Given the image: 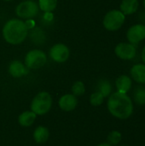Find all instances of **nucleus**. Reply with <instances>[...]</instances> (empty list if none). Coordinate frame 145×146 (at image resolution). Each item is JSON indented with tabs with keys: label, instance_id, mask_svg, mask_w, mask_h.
<instances>
[{
	"label": "nucleus",
	"instance_id": "obj_1",
	"mask_svg": "<svg viewBox=\"0 0 145 146\" xmlns=\"http://www.w3.org/2000/svg\"><path fill=\"white\" fill-rule=\"evenodd\" d=\"M108 110L115 118L126 120L129 118L133 112V103L126 93L115 92L110 94L108 103Z\"/></svg>",
	"mask_w": 145,
	"mask_h": 146
},
{
	"label": "nucleus",
	"instance_id": "obj_2",
	"mask_svg": "<svg viewBox=\"0 0 145 146\" xmlns=\"http://www.w3.org/2000/svg\"><path fill=\"white\" fill-rule=\"evenodd\" d=\"M28 33L26 23L20 19L9 20L3 27V37L10 44H19L22 43Z\"/></svg>",
	"mask_w": 145,
	"mask_h": 146
},
{
	"label": "nucleus",
	"instance_id": "obj_3",
	"mask_svg": "<svg viewBox=\"0 0 145 146\" xmlns=\"http://www.w3.org/2000/svg\"><path fill=\"white\" fill-rule=\"evenodd\" d=\"M52 104L51 95L47 92H40L32 98L30 108L36 115H44L50 112Z\"/></svg>",
	"mask_w": 145,
	"mask_h": 146
},
{
	"label": "nucleus",
	"instance_id": "obj_4",
	"mask_svg": "<svg viewBox=\"0 0 145 146\" xmlns=\"http://www.w3.org/2000/svg\"><path fill=\"white\" fill-rule=\"evenodd\" d=\"M125 15L117 9L108 12L103 18V26L109 31H116L120 29L125 22Z\"/></svg>",
	"mask_w": 145,
	"mask_h": 146
},
{
	"label": "nucleus",
	"instance_id": "obj_5",
	"mask_svg": "<svg viewBox=\"0 0 145 146\" xmlns=\"http://www.w3.org/2000/svg\"><path fill=\"white\" fill-rule=\"evenodd\" d=\"M47 62L46 54L40 50H32L25 56V65L30 69H38Z\"/></svg>",
	"mask_w": 145,
	"mask_h": 146
},
{
	"label": "nucleus",
	"instance_id": "obj_6",
	"mask_svg": "<svg viewBox=\"0 0 145 146\" xmlns=\"http://www.w3.org/2000/svg\"><path fill=\"white\" fill-rule=\"evenodd\" d=\"M38 4L33 0H25L20 3L15 8L17 16L22 19H31L38 13Z\"/></svg>",
	"mask_w": 145,
	"mask_h": 146
},
{
	"label": "nucleus",
	"instance_id": "obj_7",
	"mask_svg": "<svg viewBox=\"0 0 145 146\" xmlns=\"http://www.w3.org/2000/svg\"><path fill=\"white\" fill-rule=\"evenodd\" d=\"M70 56L68 47L64 44H56L50 50V58L58 63H62L68 61Z\"/></svg>",
	"mask_w": 145,
	"mask_h": 146
},
{
	"label": "nucleus",
	"instance_id": "obj_8",
	"mask_svg": "<svg viewBox=\"0 0 145 146\" xmlns=\"http://www.w3.org/2000/svg\"><path fill=\"white\" fill-rule=\"evenodd\" d=\"M115 55L122 60H131L136 56V48L132 44L120 43L115 49Z\"/></svg>",
	"mask_w": 145,
	"mask_h": 146
},
{
	"label": "nucleus",
	"instance_id": "obj_9",
	"mask_svg": "<svg viewBox=\"0 0 145 146\" xmlns=\"http://www.w3.org/2000/svg\"><path fill=\"white\" fill-rule=\"evenodd\" d=\"M126 38L131 44H138L145 38V26L141 24L132 26L127 30Z\"/></svg>",
	"mask_w": 145,
	"mask_h": 146
},
{
	"label": "nucleus",
	"instance_id": "obj_10",
	"mask_svg": "<svg viewBox=\"0 0 145 146\" xmlns=\"http://www.w3.org/2000/svg\"><path fill=\"white\" fill-rule=\"evenodd\" d=\"M78 105V99L77 97L73 94H65L62 96L58 101V106L59 108L65 111V112H70L76 109Z\"/></svg>",
	"mask_w": 145,
	"mask_h": 146
},
{
	"label": "nucleus",
	"instance_id": "obj_11",
	"mask_svg": "<svg viewBox=\"0 0 145 146\" xmlns=\"http://www.w3.org/2000/svg\"><path fill=\"white\" fill-rule=\"evenodd\" d=\"M29 68L25 64L18 60L12 61L9 66V74L13 78H21L26 75L29 72Z\"/></svg>",
	"mask_w": 145,
	"mask_h": 146
},
{
	"label": "nucleus",
	"instance_id": "obj_12",
	"mask_svg": "<svg viewBox=\"0 0 145 146\" xmlns=\"http://www.w3.org/2000/svg\"><path fill=\"white\" fill-rule=\"evenodd\" d=\"M37 115L31 110L23 111L18 116V123L22 127H29L33 125Z\"/></svg>",
	"mask_w": 145,
	"mask_h": 146
},
{
	"label": "nucleus",
	"instance_id": "obj_13",
	"mask_svg": "<svg viewBox=\"0 0 145 146\" xmlns=\"http://www.w3.org/2000/svg\"><path fill=\"white\" fill-rule=\"evenodd\" d=\"M32 138L37 144H44L50 138V131L44 126H38L35 128L32 133Z\"/></svg>",
	"mask_w": 145,
	"mask_h": 146
},
{
	"label": "nucleus",
	"instance_id": "obj_14",
	"mask_svg": "<svg viewBox=\"0 0 145 146\" xmlns=\"http://www.w3.org/2000/svg\"><path fill=\"white\" fill-rule=\"evenodd\" d=\"M132 80L127 75H121L117 78L115 81V86L118 92L121 93H127L132 88Z\"/></svg>",
	"mask_w": 145,
	"mask_h": 146
},
{
	"label": "nucleus",
	"instance_id": "obj_15",
	"mask_svg": "<svg viewBox=\"0 0 145 146\" xmlns=\"http://www.w3.org/2000/svg\"><path fill=\"white\" fill-rule=\"evenodd\" d=\"M132 78L138 83L145 84V64H136L131 68Z\"/></svg>",
	"mask_w": 145,
	"mask_h": 146
},
{
	"label": "nucleus",
	"instance_id": "obj_16",
	"mask_svg": "<svg viewBox=\"0 0 145 146\" xmlns=\"http://www.w3.org/2000/svg\"><path fill=\"white\" fill-rule=\"evenodd\" d=\"M139 6V3L138 0H122L121 3V11L125 15H130L134 14Z\"/></svg>",
	"mask_w": 145,
	"mask_h": 146
},
{
	"label": "nucleus",
	"instance_id": "obj_17",
	"mask_svg": "<svg viewBox=\"0 0 145 146\" xmlns=\"http://www.w3.org/2000/svg\"><path fill=\"white\" fill-rule=\"evenodd\" d=\"M57 0H38V8L45 13H50L55 10Z\"/></svg>",
	"mask_w": 145,
	"mask_h": 146
},
{
	"label": "nucleus",
	"instance_id": "obj_18",
	"mask_svg": "<svg viewBox=\"0 0 145 146\" xmlns=\"http://www.w3.org/2000/svg\"><path fill=\"white\" fill-rule=\"evenodd\" d=\"M112 86L109 80H101L97 85V92H99L104 98L109 97L111 94Z\"/></svg>",
	"mask_w": 145,
	"mask_h": 146
},
{
	"label": "nucleus",
	"instance_id": "obj_19",
	"mask_svg": "<svg viewBox=\"0 0 145 146\" xmlns=\"http://www.w3.org/2000/svg\"><path fill=\"white\" fill-rule=\"evenodd\" d=\"M133 100L134 102L140 105L143 106L145 105V87L144 86H138L134 92H133Z\"/></svg>",
	"mask_w": 145,
	"mask_h": 146
},
{
	"label": "nucleus",
	"instance_id": "obj_20",
	"mask_svg": "<svg viewBox=\"0 0 145 146\" xmlns=\"http://www.w3.org/2000/svg\"><path fill=\"white\" fill-rule=\"evenodd\" d=\"M121 133L119 131H112L109 133L107 137V143L110 145H117L121 141Z\"/></svg>",
	"mask_w": 145,
	"mask_h": 146
},
{
	"label": "nucleus",
	"instance_id": "obj_21",
	"mask_svg": "<svg viewBox=\"0 0 145 146\" xmlns=\"http://www.w3.org/2000/svg\"><path fill=\"white\" fill-rule=\"evenodd\" d=\"M104 97L99 92H93L91 97H90V104L94 106V107H97L103 104V101H104Z\"/></svg>",
	"mask_w": 145,
	"mask_h": 146
},
{
	"label": "nucleus",
	"instance_id": "obj_22",
	"mask_svg": "<svg viewBox=\"0 0 145 146\" xmlns=\"http://www.w3.org/2000/svg\"><path fill=\"white\" fill-rule=\"evenodd\" d=\"M72 94H73L76 97L81 96L85 93V84L82 81H76L73 83V85L72 86Z\"/></svg>",
	"mask_w": 145,
	"mask_h": 146
},
{
	"label": "nucleus",
	"instance_id": "obj_23",
	"mask_svg": "<svg viewBox=\"0 0 145 146\" xmlns=\"http://www.w3.org/2000/svg\"><path fill=\"white\" fill-rule=\"evenodd\" d=\"M25 23H26V25L27 28H32V27H34V22H33V21H32V20L27 19V21H26V22H25Z\"/></svg>",
	"mask_w": 145,
	"mask_h": 146
},
{
	"label": "nucleus",
	"instance_id": "obj_24",
	"mask_svg": "<svg viewBox=\"0 0 145 146\" xmlns=\"http://www.w3.org/2000/svg\"><path fill=\"white\" fill-rule=\"evenodd\" d=\"M142 60L144 62V63L145 64V46L143 49V51H142Z\"/></svg>",
	"mask_w": 145,
	"mask_h": 146
},
{
	"label": "nucleus",
	"instance_id": "obj_25",
	"mask_svg": "<svg viewBox=\"0 0 145 146\" xmlns=\"http://www.w3.org/2000/svg\"><path fill=\"white\" fill-rule=\"evenodd\" d=\"M97 146H112V145H110L109 143H102V144H99L98 145H97Z\"/></svg>",
	"mask_w": 145,
	"mask_h": 146
},
{
	"label": "nucleus",
	"instance_id": "obj_26",
	"mask_svg": "<svg viewBox=\"0 0 145 146\" xmlns=\"http://www.w3.org/2000/svg\"><path fill=\"white\" fill-rule=\"evenodd\" d=\"M144 9H145V0H144Z\"/></svg>",
	"mask_w": 145,
	"mask_h": 146
},
{
	"label": "nucleus",
	"instance_id": "obj_27",
	"mask_svg": "<svg viewBox=\"0 0 145 146\" xmlns=\"http://www.w3.org/2000/svg\"><path fill=\"white\" fill-rule=\"evenodd\" d=\"M3 1H12V0H3Z\"/></svg>",
	"mask_w": 145,
	"mask_h": 146
},
{
	"label": "nucleus",
	"instance_id": "obj_28",
	"mask_svg": "<svg viewBox=\"0 0 145 146\" xmlns=\"http://www.w3.org/2000/svg\"><path fill=\"white\" fill-rule=\"evenodd\" d=\"M121 146H125V145H121Z\"/></svg>",
	"mask_w": 145,
	"mask_h": 146
}]
</instances>
